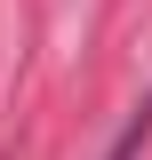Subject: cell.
<instances>
[{"label":"cell","mask_w":152,"mask_h":160,"mask_svg":"<svg viewBox=\"0 0 152 160\" xmlns=\"http://www.w3.org/2000/svg\"><path fill=\"white\" fill-rule=\"evenodd\" d=\"M144 128H152V96H144V112L120 128V144H112V160H136V144H144Z\"/></svg>","instance_id":"1"}]
</instances>
